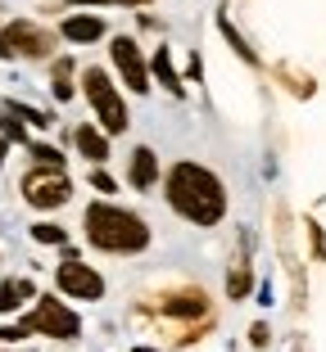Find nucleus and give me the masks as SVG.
Returning <instances> with one entry per match:
<instances>
[{
  "mask_svg": "<svg viewBox=\"0 0 326 352\" xmlns=\"http://www.w3.org/2000/svg\"><path fill=\"white\" fill-rule=\"evenodd\" d=\"M32 239H37V244H68V230L54 226V221H37V226H32Z\"/></svg>",
  "mask_w": 326,
  "mask_h": 352,
  "instance_id": "nucleus-14",
  "label": "nucleus"
},
{
  "mask_svg": "<svg viewBox=\"0 0 326 352\" xmlns=\"http://www.w3.org/2000/svg\"><path fill=\"white\" fill-rule=\"evenodd\" d=\"M249 339H254V348H267V339H272V334H267V325H254Z\"/></svg>",
  "mask_w": 326,
  "mask_h": 352,
  "instance_id": "nucleus-22",
  "label": "nucleus"
},
{
  "mask_svg": "<svg viewBox=\"0 0 326 352\" xmlns=\"http://www.w3.org/2000/svg\"><path fill=\"white\" fill-rule=\"evenodd\" d=\"M114 63H118V73H123V82L132 86L136 95H145V91H150L145 59H141V45L132 41V36H114Z\"/></svg>",
  "mask_w": 326,
  "mask_h": 352,
  "instance_id": "nucleus-8",
  "label": "nucleus"
},
{
  "mask_svg": "<svg viewBox=\"0 0 326 352\" xmlns=\"http://www.w3.org/2000/svg\"><path fill=\"white\" fill-rule=\"evenodd\" d=\"M0 339H5V343H14V339H28V330H23V325H5V330H0Z\"/></svg>",
  "mask_w": 326,
  "mask_h": 352,
  "instance_id": "nucleus-21",
  "label": "nucleus"
},
{
  "mask_svg": "<svg viewBox=\"0 0 326 352\" xmlns=\"http://www.w3.org/2000/svg\"><path fill=\"white\" fill-rule=\"evenodd\" d=\"M0 59H14V50H10V41H5V32H0Z\"/></svg>",
  "mask_w": 326,
  "mask_h": 352,
  "instance_id": "nucleus-24",
  "label": "nucleus"
},
{
  "mask_svg": "<svg viewBox=\"0 0 326 352\" xmlns=\"http://www.w3.org/2000/svg\"><path fill=\"white\" fill-rule=\"evenodd\" d=\"M114 5H141V0H114Z\"/></svg>",
  "mask_w": 326,
  "mask_h": 352,
  "instance_id": "nucleus-26",
  "label": "nucleus"
},
{
  "mask_svg": "<svg viewBox=\"0 0 326 352\" xmlns=\"http://www.w3.org/2000/svg\"><path fill=\"white\" fill-rule=\"evenodd\" d=\"M54 95H59V100H73V63L68 59L54 63Z\"/></svg>",
  "mask_w": 326,
  "mask_h": 352,
  "instance_id": "nucleus-15",
  "label": "nucleus"
},
{
  "mask_svg": "<svg viewBox=\"0 0 326 352\" xmlns=\"http://www.w3.org/2000/svg\"><path fill=\"white\" fill-rule=\"evenodd\" d=\"M5 41H10L14 54H32V59H50L54 54V32L37 28V23H28V19L10 23V28H5Z\"/></svg>",
  "mask_w": 326,
  "mask_h": 352,
  "instance_id": "nucleus-7",
  "label": "nucleus"
},
{
  "mask_svg": "<svg viewBox=\"0 0 326 352\" xmlns=\"http://www.w3.org/2000/svg\"><path fill=\"white\" fill-rule=\"evenodd\" d=\"M86 239L105 253H141L150 244V226L114 204H91L86 208Z\"/></svg>",
  "mask_w": 326,
  "mask_h": 352,
  "instance_id": "nucleus-2",
  "label": "nucleus"
},
{
  "mask_svg": "<svg viewBox=\"0 0 326 352\" xmlns=\"http://www.w3.org/2000/svg\"><path fill=\"white\" fill-rule=\"evenodd\" d=\"M54 280H59V289L68 294V298H82V302H95L105 294V280L95 276L91 267H82L77 258H63V267L54 271Z\"/></svg>",
  "mask_w": 326,
  "mask_h": 352,
  "instance_id": "nucleus-6",
  "label": "nucleus"
},
{
  "mask_svg": "<svg viewBox=\"0 0 326 352\" xmlns=\"http://www.w3.org/2000/svg\"><path fill=\"white\" fill-rule=\"evenodd\" d=\"M32 158H37V167H63V158H59L54 145H32Z\"/></svg>",
  "mask_w": 326,
  "mask_h": 352,
  "instance_id": "nucleus-18",
  "label": "nucleus"
},
{
  "mask_svg": "<svg viewBox=\"0 0 326 352\" xmlns=\"http://www.w3.org/2000/svg\"><path fill=\"white\" fill-rule=\"evenodd\" d=\"M82 86H86V100H91V104H95V113H100V126H105L109 135L127 131V104H123V95L114 91L109 73H100V68H86Z\"/></svg>",
  "mask_w": 326,
  "mask_h": 352,
  "instance_id": "nucleus-3",
  "label": "nucleus"
},
{
  "mask_svg": "<svg viewBox=\"0 0 326 352\" xmlns=\"http://www.w3.org/2000/svg\"><path fill=\"white\" fill-rule=\"evenodd\" d=\"M0 140H28V131H23V126L14 122L10 109H0Z\"/></svg>",
  "mask_w": 326,
  "mask_h": 352,
  "instance_id": "nucleus-16",
  "label": "nucleus"
},
{
  "mask_svg": "<svg viewBox=\"0 0 326 352\" xmlns=\"http://www.w3.org/2000/svg\"><path fill=\"white\" fill-rule=\"evenodd\" d=\"M28 298H32V285H28V280H5V285H0V311L23 307Z\"/></svg>",
  "mask_w": 326,
  "mask_h": 352,
  "instance_id": "nucleus-12",
  "label": "nucleus"
},
{
  "mask_svg": "<svg viewBox=\"0 0 326 352\" xmlns=\"http://www.w3.org/2000/svg\"><path fill=\"white\" fill-rule=\"evenodd\" d=\"M154 73H159V82L168 86L172 95H181V91H186V86L177 82V73H172V59H168V50H159V54H154Z\"/></svg>",
  "mask_w": 326,
  "mask_h": 352,
  "instance_id": "nucleus-13",
  "label": "nucleus"
},
{
  "mask_svg": "<svg viewBox=\"0 0 326 352\" xmlns=\"http://www.w3.org/2000/svg\"><path fill=\"white\" fill-rule=\"evenodd\" d=\"M227 289H232V298H241V294L249 289V267H236L232 276H227Z\"/></svg>",
  "mask_w": 326,
  "mask_h": 352,
  "instance_id": "nucleus-20",
  "label": "nucleus"
},
{
  "mask_svg": "<svg viewBox=\"0 0 326 352\" xmlns=\"http://www.w3.org/2000/svg\"><path fill=\"white\" fill-rule=\"evenodd\" d=\"M23 330L28 334H50V339H77V334H82V316L45 294V298H37V311L23 321Z\"/></svg>",
  "mask_w": 326,
  "mask_h": 352,
  "instance_id": "nucleus-4",
  "label": "nucleus"
},
{
  "mask_svg": "<svg viewBox=\"0 0 326 352\" xmlns=\"http://www.w3.org/2000/svg\"><path fill=\"white\" fill-rule=\"evenodd\" d=\"M5 149H10V145H5V140H0V167H5Z\"/></svg>",
  "mask_w": 326,
  "mask_h": 352,
  "instance_id": "nucleus-25",
  "label": "nucleus"
},
{
  "mask_svg": "<svg viewBox=\"0 0 326 352\" xmlns=\"http://www.w3.org/2000/svg\"><path fill=\"white\" fill-rule=\"evenodd\" d=\"M168 204L195 226H213L227 212V190L204 163H177L168 172Z\"/></svg>",
  "mask_w": 326,
  "mask_h": 352,
  "instance_id": "nucleus-1",
  "label": "nucleus"
},
{
  "mask_svg": "<svg viewBox=\"0 0 326 352\" xmlns=\"http://www.w3.org/2000/svg\"><path fill=\"white\" fill-rule=\"evenodd\" d=\"M132 186L136 190H150L159 181V158H154V149H136V154H132Z\"/></svg>",
  "mask_w": 326,
  "mask_h": 352,
  "instance_id": "nucleus-9",
  "label": "nucleus"
},
{
  "mask_svg": "<svg viewBox=\"0 0 326 352\" xmlns=\"http://www.w3.org/2000/svg\"><path fill=\"white\" fill-rule=\"evenodd\" d=\"M63 36L68 41H95V36H105V23L95 19V14H73V19H63Z\"/></svg>",
  "mask_w": 326,
  "mask_h": 352,
  "instance_id": "nucleus-10",
  "label": "nucleus"
},
{
  "mask_svg": "<svg viewBox=\"0 0 326 352\" xmlns=\"http://www.w3.org/2000/svg\"><path fill=\"white\" fill-rule=\"evenodd\" d=\"M136 352H154V348H136Z\"/></svg>",
  "mask_w": 326,
  "mask_h": 352,
  "instance_id": "nucleus-27",
  "label": "nucleus"
},
{
  "mask_svg": "<svg viewBox=\"0 0 326 352\" xmlns=\"http://www.w3.org/2000/svg\"><path fill=\"white\" fill-rule=\"evenodd\" d=\"M91 181H95V190H105V195H114V190H118V186H114V181H109V176H105V172H95V176H91Z\"/></svg>",
  "mask_w": 326,
  "mask_h": 352,
  "instance_id": "nucleus-23",
  "label": "nucleus"
},
{
  "mask_svg": "<svg viewBox=\"0 0 326 352\" xmlns=\"http://www.w3.org/2000/svg\"><path fill=\"white\" fill-rule=\"evenodd\" d=\"M77 149H82L91 163H105V158H109V140H105V131H95L91 122L77 126Z\"/></svg>",
  "mask_w": 326,
  "mask_h": 352,
  "instance_id": "nucleus-11",
  "label": "nucleus"
},
{
  "mask_svg": "<svg viewBox=\"0 0 326 352\" xmlns=\"http://www.w3.org/2000/svg\"><path fill=\"white\" fill-rule=\"evenodd\" d=\"M222 36H227V41H232V50L241 54L245 63H254V50H249V45L241 41V32H236V28H232V23H227V19H222Z\"/></svg>",
  "mask_w": 326,
  "mask_h": 352,
  "instance_id": "nucleus-17",
  "label": "nucleus"
},
{
  "mask_svg": "<svg viewBox=\"0 0 326 352\" xmlns=\"http://www.w3.org/2000/svg\"><path fill=\"white\" fill-rule=\"evenodd\" d=\"M5 109H10L14 118H28L32 126H50V118H45V113H37V109H28V104H5Z\"/></svg>",
  "mask_w": 326,
  "mask_h": 352,
  "instance_id": "nucleus-19",
  "label": "nucleus"
},
{
  "mask_svg": "<svg viewBox=\"0 0 326 352\" xmlns=\"http://www.w3.org/2000/svg\"><path fill=\"white\" fill-rule=\"evenodd\" d=\"M23 199L32 208H63L73 199V186H68L63 167H37V172L23 176Z\"/></svg>",
  "mask_w": 326,
  "mask_h": 352,
  "instance_id": "nucleus-5",
  "label": "nucleus"
}]
</instances>
